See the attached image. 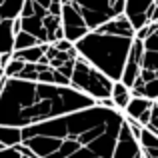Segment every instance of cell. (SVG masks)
<instances>
[{
  "instance_id": "obj_1",
  "label": "cell",
  "mask_w": 158,
  "mask_h": 158,
  "mask_svg": "<svg viewBox=\"0 0 158 158\" xmlns=\"http://www.w3.org/2000/svg\"><path fill=\"white\" fill-rule=\"evenodd\" d=\"M122 112L90 106L22 130V146L36 158H112Z\"/></svg>"
},
{
  "instance_id": "obj_2",
  "label": "cell",
  "mask_w": 158,
  "mask_h": 158,
  "mask_svg": "<svg viewBox=\"0 0 158 158\" xmlns=\"http://www.w3.org/2000/svg\"><path fill=\"white\" fill-rule=\"evenodd\" d=\"M90 106H94V100L82 96L70 86L18 78H2L0 84V126L24 130Z\"/></svg>"
},
{
  "instance_id": "obj_3",
  "label": "cell",
  "mask_w": 158,
  "mask_h": 158,
  "mask_svg": "<svg viewBox=\"0 0 158 158\" xmlns=\"http://www.w3.org/2000/svg\"><path fill=\"white\" fill-rule=\"evenodd\" d=\"M132 40L134 38L100 34V32L92 30L74 42V50H76L78 58H82L90 66H94L108 80L120 82Z\"/></svg>"
},
{
  "instance_id": "obj_4",
  "label": "cell",
  "mask_w": 158,
  "mask_h": 158,
  "mask_svg": "<svg viewBox=\"0 0 158 158\" xmlns=\"http://www.w3.org/2000/svg\"><path fill=\"white\" fill-rule=\"evenodd\" d=\"M64 40L76 42L124 12V0H60Z\"/></svg>"
},
{
  "instance_id": "obj_5",
  "label": "cell",
  "mask_w": 158,
  "mask_h": 158,
  "mask_svg": "<svg viewBox=\"0 0 158 158\" xmlns=\"http://www.w3.org/2000/svg\"><path fill=\"white\" fill-rule=\"evenodd\" d=\"M60 0H24L20 10V30L40 44H54L64 38Z\"/></svg>"
},
{
  "instance_id": "obj_6",
  "label": "cell",
  "mask_w": 158,
  "mask_h": 158,
  "mask_svg": "<svg viewBox=\"0 0 158 158\" xmlns=\"http://www.w3.org/2000/svg\"><path fill=\"white\" fill-rule=\"evenodd\" d=\"M68 86L94 102L110 98V92H112V80H108L102 72H98L94 66H90L86 60H82L78 56L74 60Z\"/></svg>"
},
{
  "instance_id": "obj_7",
  "label": "cell",
  "mask_w": 158,
  "mask_h": 158,
  "mask_svg": "<svg viewBox=\"0 0 158 158\" xmlns=\"http://www.w3.org/2000/svg\"><path fill=\"white\" fill-rule=\"evenodd\" d=\"M124 18L136 30L158 22V0H124Z\"/></svg>"
},
{
  "instance_id": "obj_8",
  "label": "cell",
  "mask_w": 158,
  "mask_h": 158,
  "mask_svg": "<svg viewBox=\"0 0 158 158\" xmlns=\"http://www.w3.org/2000/svg\"><path fill=\"white\" fill-rule=\"evenodd\" d=\"M24 0H0V54L12 52V26L18 20Z\"/></svg>"
},
{
  "instance_id": "obj_9",
  "label": "cell",
  "mask_w": 158,
  "mask_h": 158,
  "mask_svg": "<svg viewBox=\"0 0 158 158\" xmlns=\"http://www.w3.org/2000/svg\"><path fill=\"white\" fill-rule=\"evenodd\" d=\"M136 80H158V28H154L142 40V60H140V74Z\"/></svg>"
},
{
  "instance_id": "obj_10",
  "label": "cell",
  "mask_w": 158,
  "mask_h": 158,
  "mask_svg": "<svg viewBox=\"0 0 158 158\" xmlns=\"http://www.w3.org/2000/svg\"><path fill=\"white\" fill-rule=\"evenodd\" d=\"M112 158H142L138 150V142L130 134V128H128L126 120H122V126L118 130V138H116V144H114Z\"/></svg>"
},
{
  "instance_id": "obj_11",
  "label": "cell",
  "mask_w": 158,
  "mask_h": 158,
  "mask_svg": "<svg viewBox=\"0 0 158 158\" xmlns=\"http://www.w3.org/2000/svg\"><path fill=\"white\" fill-rule=\"evenodd\" d=\"M152 106H154V102L144 100V98H134V96H132L130 100H128L126 108L122 110V116H124L126 120H132V122L140 124L142 128H146L148 116H150Z\"/></svg>"
},
{
  "instance_id": "obj_12",
  "label": "cell",
  "mask_w": 158,
  "mask_h": 158,
  "mask_svg": "<svg viewBox=\"0 0 158 158\" xmlns=\"http://www.w3.org/2000/svg\"><path fill=\"white\" fill-rule=\"evenodd\" d=\"M96 32H100V34H110V36H122V38H134V28L124 18V14H120V16H116V18L104 22L102 26L96 28Z\"/></svg>"
},
{
  "instance_id": "obj_13",
  "label": "cell",
  "mask_w": 158,
  "mask_h": 158,
  "mask_svg": "<svg viewBox=\"0 0 158 158\" xmlns=\"http://www.w3.org/2000/svg\"><path fill=\"white\" fill-rule=\"evenodd\" d=\"M136 142H138V150L142 158H158V136L150 134L146 128H142Z\"/></svg>"
},
{
  "instance_id": "obj_14",
  "label": "cell",
  "mask_w": 158,
  "mask_h": 158,
  "mask_svg": "<svg viewBox=\"0 0 158 158\" xmlns=\"http://www.w3.org/2000/svg\"><path fill=\"white\" fill-rule=\"evenodd\" d=\"M44 48H46V44H40V46L26 48V50L20 52H10V56L14 60L24 62V64H38V62H46L44 60Z\"/></svg>"
},
{
  "instance_id": "obj_15",
  "label": "cell",
  "mask_w": 158,
  "mask_h": 158,
  "mask_svg": "<svg viewBox=\"0 0 158 158\" xmlns=\"http://www.w3.org/2000/svg\"><path fill=\"white\" fill-rule=\"evenodd\" d=\"M130 90L126 88L124 84H120V82H112V92H110V100L112 104H114V110L122 112L124 108H126L128 100H130Z\"/></svg>"
},
{
  "instance_id": "obj_16",
  "label": "cell",
  "mask_w": 158,
  "mask_h": 158,
  "mask_svg": "<svg viewBox=\"0 0 158 158\" xmlns=\"http://www.w3.org/2000/svg\"><path fill=\"white\" fill-rule=\"evenodd\" d=\"M22 142V130L12 126H0V146L2 148H14Z\"/></svg>"
},
{
  "instance_id": "obj_17",
  "label": "cell",
  "mask_w": 158,
  "mask_h": 158,
  "mask_svg": "<svg viewBox=\"0 0 158 158\" xmlns=\"http://www.w3.org/2000/svg\"><path fill=\"white\" fill-rule=\"evenodd\" d=\"M34 46H40V42L36 38H32L30 34L20 30L18 34L14 36L12 40V52H20V50H26V48H34Z\"/></svg>"
},
{
  "instance_id": "obj_18",
  "label": "cell",
  "mask_w": 158,
  "mask_h": 158,
  "mask_svg": "<svg viewBox=\"0 0 158 158\" xmlns=\"http://www.w3.org/2000/svg\"><path fill=\"white\" fill-rule=\"evenodd\" d=\"M0 158H22V154L16 148H2L0 150Z\"/></svg>"
},
{
  "instance_id": "obj_19",
  "label": "cell",
  "mask_w": 158,
  "mask_h": 158,
  "mask_svg": "<svg viewBox=\"0 0 158 158\" xmlns=\"http://www.w3.org/2000/svg\"><path fill=\"white\" fill-rule=\"evenodd\" d=\"M2 78H4V74H2V68H0V84H2Z\"/></svg>"
},
{
  "instance_id": "obj_20",
  "label": "cell",
  "mask_w": 158,
  "mask_h": 158,
  "mask_svg": "<svg viewBox=\"0 0 158 158\" xmlns=\"http://www.w3.org/2000/svg\"><path fill=\"white\" fill-rule=\"evenodd\" d=\"M22 158H28V156H22Z\"/></svg>"
},
{
  "instance_id": "obj_21",
  "label": "cell",
  "mask_w": 158,
  "mask_h": 158,
  "mask_svg": "<svg viewBox=\"0 0 158 158\" xmlns=\"http://www.w3.org/2000/svg\"><path fill=\"white\" fill-rule=\"evenodd\" d=\"M0 150H2V146H0Z\"/></svg>"
},
{
  "instance_id": "obj_22",
  "label": "cell",
  "mask_w": 158,
  "mask_h": 158,
  "mask_svg": "<svg viewBox=\"0 0 158 158\" xmlns=\"http://www.w3.org/2000/svg\"><path fill=\"white\" fill-rule=\"evenodd\" d=\"M0 56H2V54H0Z\"/></svg>"
}]
</instances>
